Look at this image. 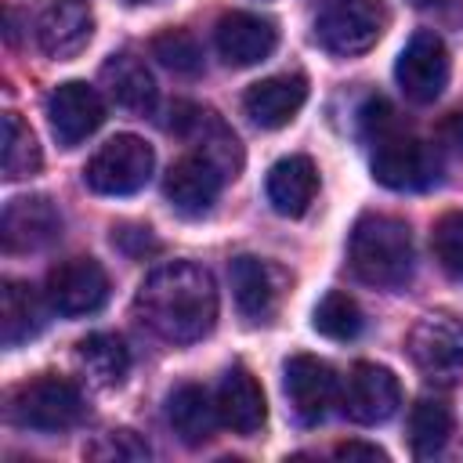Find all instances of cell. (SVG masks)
Masks as SVG:
<instances>
[{
	"mask_svg": "<svg viewBox=\"0 0 463 463\" xmlns=\"http://www.w3.org/2000/svg\"><path fill=\"white\" fill-rule=\"evenodd\" d=\"M137 318L170 344L203 340L217 322L213 275L192 260H170L145 275L134 297Z\"/></svg>",
	"mask_w": 463,
	"mask_h": 463,
	"instance_id": "cell-1",
	"label": "cell"
},
{
	"mask_svg": "<svg viewBox=\"0 0 463 463\" xmlns=\"http://www.w3.org/2000/svg\"><path fill=\"white\" fill-rule=\"evenodd\" d=\"M362 127L373 145V177L394 192H416L438 181V156L427 141L409 134L383 98L362 109Z\"/></svg>",
	"mask_w": 463,
	"mask_h": 463,
	"instance_id": "cell-2",
	"label": "cell"
},
{
	"mask_svg": "<svg viewBox=\"0 0 463 463\" xmlns=\"http://www.w3.org/2000/svg\"><path fill=\"white\" fill-rule=\"evenodd\" d=\"M351 271L376 289H398L412 275V235L409 224L391 213H365L351 228L347 242Z\"/></svg>",
	"mask_w": 463,
	"mask_h": 463,
	"instance_id": "cell-3",
	"label": "cell"
},
{
	"mask_svg": "<svg viewBox=\"0 0 463 463\" xmlns=\"http://www.w3.org/2000/svg\"><path fill=\"white\" fill-rule=\"evenodd\" d=\"M409 358L430 383H463V318L449 311L423 315L409 333Z\"/></svg>",
	"mask_w": 463,
	"mask_h": 463,
	"instance_id": "cell-4",
	"label": "cell"
},
{
	"mask_svg": "<svg viewBox=\"0 0 463 463\" xmlns=\"http://www.w3.org/2000/svg\"><path fill=\"white\" fill-rule=\"evenodd\" d=\"M83 416V394L65 376H36L14 387L11 394V420L29 430H69Z\"/></svg>",
	"mask_w": 463,
	"mask_h": 463,
	"instance_id": "cell-5",
	"label": "cell"
},
{
	"mask_svg": "<svg viewBox=\"0 0 463 463\" xmlns=\"http://www.w3.org/2000/svg\"><path fill=\"white\" fill-rule=\"evenodd\" d=\"M152 166L156 152L148 141H141L137 134H116L90 156V163L83 166V181L101 195H130L145 188Z\"/></svg>",
	"mask_w": 463,
	"mask_h": 463,
	"instance_id": "cell-6",
	"label": "cell"
},
{
	"mask_svg": "<svg viewBox=\"0 0 463 463\" xmlns=\"http://www.w3.org/2000/svg\"><path fill=\"white\" fill-rule=\"evenodd\" d=\"M387 29V7L383 0H336L322 11L315 36L329 54L354 58L376 47V40Z\"/></svg>",
	"mask_w": 463,
	"mask_h": 463,
	"instance_id": "cell-7",
	"label": "cell"
},
{
	"mask_svg": "<svg viewBox=\"0 0 463 463\" xmlns=\"http://www.w3.org/2000/svg\"><path fill=\"white\" fill-rule=\"evenodd\" d=\"M166 130L184 137L195 148V156L210 159L224 174V181L242 170V145H239L235 130L213 109H203V105H192V101H174Z\"/></svg>",
	"mask_w": 463,
	"mask_h": 463,
	"instance_id": "cell-8",
	"label": "cell"
},
{
	"mask_svg": "<svg viewBox=\"0 0 463 463\" xmlns=\"http://www.w3.org/2000/svg\"><path fill=\"white\" fill-rule=\"evenodd\" d=\"M449 72H452V58H449V47L438 33L430 29H420L398 54V65H394V76H398V87L409 101L416 105H427L434 98H441L445 83H449Z\"/></svg>",
	"mask_w": 463,
	"mask_h": 463,
	"instance_id": "cell-9",
	"label": "cell"
},
{
	"mask_svg": "<svg viewBox=\"0 0 463 463\" xmlns=\"http://www.w3.org/2000/svg\"><path fill=\"white\" fill-rule=\"evenodd\" d=\"M43 297L65 318L94 315L109 300V275L94 257H69L47 271Z\"/></svg>",
	"mask_w": 463,
	"mask_h": 463,
	"instance_id": "cell-10",
	"label": "cell"
},
{
	"mask_svg": "<svg viewBox=\"0 0 463 463\" xmlns=\"http://www.w3.org/2000/svg\"><path fill=\"white\" fill-rule=\"evenodd\" d=\"M282 391L286 402L293 409V416L304 427H315L329 416V409L340 398V383L336 373L329 369V362L315 358V354H293L282 369Z\"/></svg>",
	"mask_w": 463,
	"mask_h": 463,
	"instance_id": "cell-11",
	"label": "cell"
},
{
	"mask_svg": "<svg viewBox=\"0 0 463 463\" xmlns=\"http://www.w3.org/2000/svg\"><path fill=\"white\" fill-rule=\"evenodd\" d=\"M340 405L362 427L387 423L398 412V405H402V383H398V376L387 365L358 362L347 373V383L340 391Z\"/></svg>",
	"mask_w": 463,
	"mask_h": 463,
	"instance_id": "cell-12",
	"label": "cell"
},
{
	"mask_svg": "<svg viewBox=\"0 0 463 463\" xmlns=\"http://www.w3.org/2000/svg\"><path fill=\"white\" fill-rule=\"evenodd\" d=\"M47 123H51L54 141L61 148H72V145L87 141L105 123V101H101V94L90 83L69 80V83L51 90V98H47Z\"/></svg>",
	"mask_w": 463,
	"mask_h": 463,
	"instance_id": "cell-13",
	"label": "cell"
},
{
	"mask_svg": "<svg viewBox=\"0 0 463 463\" xmlns=\"http://www.w3.org/2000/svg\"><path fill=\"white\" fill-rule=\"evenodd\" d=\"M61 232V213L47 195H18L4 206L0 239L7 253H29L54 242Z\"/></svg>",
	"mask_w": 463,
	"mask_h": 463,
	"instance_id": "cell-14",
	"label": "cell"
},
{
	"mask_svg": "<svg viewBox=\"0 0 463 463\" xmlns=\"http://www.w3.org/2000/svg\"><path fill=\"white\" fill-rule=\"evenodd\" d=\"M232 293L239 311L250 322H268L286 293V271H279L271 260L260 257H235L232 260Z\"/></svg>",
	"mask_w": 463,
	"mask_h": 463,
	"instance_id": "cell-15",
	"label": "cell"
},
{
	"mask_svg": "<svg viewBox=\"0 0 463 463\" xmlns=\"http://www.w3.org/2000/svg\"><path fill=\"white\" fill-rule=\"evenodd\" d=\"M217 54L235 65V69H246V65H257L264 61L275 43H279V29L271 18L264 14H253V11H232L217 22Z\"/></svg>",
	"mask_w": 463,
	"mask_h": 463,
	"instance_id": "cell-16",
	"label": "cell"
},
{
	"mask_svg": "<svg viewBox=\"0 0 463 463\" xmlns=\"http://www.w3.org/2000/svg\"><path fill=\"white\" fill-rule=\"evenodd\" d=\"M221 184H224V174H221L210 159H203V156H184V159H177V163L166 170V177H163V195H166V203H170L177 213H184V217H203V213H210V206L217 203Z\"/></svg>",
	"mask_w": 463,
	"mask_h": 463,
	"instance_id": "cell-17",
	"label": "cell"
},
{
	"mask_svg": "<svg viewBox=\"0 0 463 463\" xmlns=\"http://www.w3.org/2000/svg\"><path fill=\"white\" fill-rule=\"evenodd\" d=\"M94 36V14L87 0H51L36 22V40L47 58H76Z\"/></svg>",
	"mask_w": 463,
	"mask_h": 463,
	"instance_id": "cell-18",
	"label": "cell"
},
{
	"mask_svg": "<svg viewBox=\"0 0 463 463\" xmlns=\"http://www.w3.org/2000/svg\"><path fill=\"white\" fill-rule=\"evenodd\" d=\"M304 101H307V80L300 72H279V76L253 83L242 98V109L257 127L279 130L300 112Z\"/></svg>",
	"mask_w": 463,
	"mask_h": 463,
	"instance_id": "cell-19",
	"label": "cell"
},
{
	"mask_svg": "<svg viewBox=\"0 0 463 463\" xmlns=\"http://www.w3.org/2000/svg\"><path fill=\"white\" fill-rule=\"evenodd\" d=\"M217 416L228 430H235L242 438H250L264 427L268 405H264V391L250 369L235 365L232 373H224V380L217 387Z\"/></svg>",
	"mask_w": 463,
	"mask_h": 463,
	"instance_id": "cell-20",
	"label": "cell"
},
{
	"mask_svg": "<svg viewBox=\"0 0 463 463\" xmlns=\"http://www.w3.org/2000/svg\"><path fill=\"white\" fill-rule=\"evenodd\" d=\"M318 195V170L307 156H286L268 170V203L282 217H300Z\"/></svg>",
	"mask_w": 463,
	"mask_h": 463,
	"instance_id": "cell-21",
	"label": "cell"
},
{
	"mask_svg": "<svg viewBox=\"0 0 463 463\" xmlns=\"http://www.w3.org/2000/svg\"><path fill=\"white\" fill-rule=\"evenodd\" d=\"M101 83H105L109 98L134 116H145L156 105V80H152L148 65L134 54H112L101 65Z\"/></svg>",
	"mask_w": 463,
	"mask_h": 463,
	"instance_id": "cell-22",
	"label": "cell"
},
{
	"mask_svg": "<svg viewBox=\"0 0 463 463\" xmlns=\"http://www.w3.org/2000/svg\"><path fill=\"white\" fill-rule=\"evenodd\" d=\"M166 420L174 427V434L184 441V445H203L213 438V427L221 423L217 416V398H210L206 387L199 383H184L170 394L166 402Z\"/></svg>",
	"mask_w": 463,
	"mask_h": 463,
	"instance_id": "cell-23",
	"label": "cell"
},
{
	"mask_svg": "<svg viewBox=\"0 0 463 463\" xmlns=\"http://www.w3.org/2000/svg\"><path fill=\"white\" fill-rule=\"evenodd\" d=\"M47 322L43 300L29 282H4L0 289V336L7 347H18L25 340H33Z\"/></svg>",
	"mask_w": 463,
	"mask_h": 463,
	"instance_id": "cell-24",
	"label": "cell"
},
{
	"mask_svg": "<svg viewBox=\"0 0 463 463\" xmlns=\"http://www.w3.org/2000/svg\"><path fill=\"white\" fill-rule=\"evenodd\" d=\"M76 362L90 383L116 387V383H123V376L130 369V351L116 333H90L76 344Z\"/></svg>",
	"mask_w": 463,
	"mask_h": 463,
	"instance_id": "cell-25",
	"label": "cell"
},
{
	"mask_svg": "<svg viewBox=\"0 0 463 463\" xmlns=\"http://www.w3.org/2000/svg\"><path fill=\"white\" fill-rule=\"evenodd\" d=\"M40 163H43V156H40L33 127L18 112H7L4 116V137H0V170H4V177L7 181L33 177L40 170Z\"/></svg>",
	"mask_w": 463,
	"mask_h": 463,
	"instance_id": "cell-26",
	"label": "cell"
},
{
	"mask_svg": "<svg viewBox=\"0 0 463 463\" xmlns=\"http://www.w3.org/2000/svg\"><path fill=\"white\" fill-rule=\"evenodd\" d=\"M452 434V409L441 398H420L409 412V441L416 456H434Z\"/></svg>",
	"mask_w": 463,
	"mask_h": 463,
	"instance_id": "cell-27",
	"label": "cell"
},
{
	"mask_svg": "<svg viewBox=\"0 0 463 463\" xmlns=\"http://www.w3.org/2000/svg\"><path fill=\"white\" fill-rule=\"evenodd\" d=\"M311 326H315L322 336H329V340H354V336L362 333L365 318H362V307H358L354 297H347V293H340V289H329V293L318 300Z\"/></svg>",
	"mask_w": 463,
	"mask_h": 463,
	"instance_id": "cell-28",
	"label": "cell"
},
{
	"mask_svg": "<svg viewBox=\"0 0 463 463\" xmlns=\"http://www.w3.org/2000/svg\"><path fill=\"white\" fill-rule=\"evenodd\" d=\"M152 54H156L166 69L184 72V76H192V72L203 69V51H199L195 36L184 33V29H163V33L152 40Z\"/></svg>",
	"mask_w": 463,
	"mask_h": 463,
	"instance_id": "cell-29",
	"label": "cell"
},
{
	"mask_svg": "<svg viewBox=\"0 0 463 463\" xmlns=\"http://www.w3.org/2000/svg\"><path fill=\"white\" fill-rule=\"evenodd\" d=\"M430 246H434V260L452 279H463V210H452L434 221Z\"/></svg>",
	"mask_w": 463,
	"mask_h": 463,
	"instance_id": "cell-30",
	"label": "cell"
},
{
	"mask_svg": "<svg viewBox=\"0 0 463 463\" xmlns=\"http://www.w3.org/2000/svg\"><path fill=\"white\" fill-rule=\"evenodd\" d=\"M90 459H148V445L134 430H109L94 445H87Z\"/></svg>",
	"mask_w": 463,
	"mask_h": 463,
	"instance_id": "cell-31",
	"label": "cell"
},
{
	"mask_svg": "<svg viewBox=\"0 0 463 463\" xmlns=\"http://www.w3.org/2000/svg\"><path fill=\"white\" fill-rule=\"evenodd\" d=\"M336 456L340 459H387V452L383 449H376V445H365V441H340L336 445Z\"/></svg>",
	"mask_w": 463,
	"mask_h": 463,
	"instance_id": "cell-32",
	"label": "cell"
},
{
	"mask_svg": "<svg viewBox=\"0 0 463 463\" xmlns=\"http://www.w3.org/2000/svg\"><path fill=\"white\" fill-rule=\"evenodd\" d=\"M416 7H438V4H445V0H412Z\"/></svg>",
	"mask_w": 463,
	"mask_h": 463,
	"instance_id": "cell-33",
	"label": "cell"
},
{
	"mask_svg": "<svg viewBox=\"0 0 463 463\" xmlns=\"http://www.w3.org/2000/svg\"><path fill=\"white\" fill-rule=\"evenodd\" d=\"M130 4H145V0H130Z\"/></svg>",
	"mask_w": 463,
	"mask_h": 463,
	"instance_id": "cell-34",
	"label": "cell"
}]
</instances>
